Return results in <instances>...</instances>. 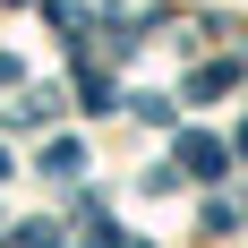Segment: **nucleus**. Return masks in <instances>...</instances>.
Masks as SVG:
<instances>
[{
	"mask_svg": "<svg viewBox=\"0 0 248 248\" xmlns=\"http://www.w3.org/2000/svg\"><path fill=\"white\" fill-rule=\"evenodd\" d=\"M180 163H188L197 180H214L223 171V146H214V137H180Z\"/></svg>",
	"mask_w": 248,
	"mask_h": 248,
	"instance_id": "nucleus-2",
	"label": "nucleus"
},
{
	"mask_svg": "<svg viewBox=\"0 0 248 248\" xmlns=\"http://www.w3.org/2000/svg\"><path fill=\"white\" fill-rule=\"evenodd\" d=\"M9 248H60V231H51V223H26V231H9Z\"/></svg>",
	"mask_w": 248,
	"mask_h": 248,
	"instance_id": "nucleus-4",
	"label": "nucleus"
},
{
	"mask_svg": "<svg viewBox=\"0 0 248 248\" xmlns=\"http://www.w3.org/2000/svg\"><path fill=\"white\" fill-rule=\"evenodd\" d=\"M77 94H86V111H111V77H103V69H77Z\"/></svg>",
	"mask_w": 248,
	"mask_h": 248,
	"instance_id": "nucleus-3",
	"label": "nucleus"
},
{
	"mask_svg": "<svg viewBox=\"0 0 248 248\" xmlns=\"http://www.w3.org/2000/svg\"><path fill=\"white\" fill-rule=\"evenodd\" d=\"M240 154H248V128H240Z\"/></svg>",
	"mask_w": 248,
	"mask_h": 248,
	"instance_id": "nucleus-5",
	"label": "nucleus"
},
{
	"mask_svg": "<svg viewBox=\"0 0 248 248\" xmlns=\"http://www.w3.org/2000/svg\"><path fill=\"white\" fill-rule=\"evenodd\" d=\"M43 171L51 180H77V171H86V146H77V137H51V146H43Z\"/></svg>",
	"mask_w": 248,
	"mask_h": 248,
	"instance_id": "nucleus-1",
	"label": "nucleus"
}]
</instances>
